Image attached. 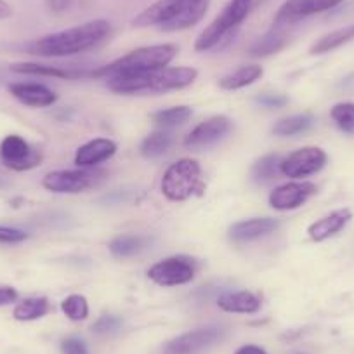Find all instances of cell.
Segmentation results:
<instances>
[{
	"instance_id": "1f68e13d",
	"label": "cell",
	"mask_w": 354,
	"mask_h": 354,
	"mask_svg": "<svg viewBox=\"0 0 354 354\" xmlns=\"http://www.w3.org/2000/svg\"><path fill=\"white\" fill-rule=\"evenodd\" d=\"M344 0H304L302 6V18H309V16L319 15V12H326L330 9H335L342 4Z\"/></svg>"
},
{
	"instance_id": "5b68a950",
	"label": "cell",
	"mask_w": 354,
	"mask_h": 354,
	"mask_svg": "<svg viewBox=\"0 0 354 354\" xmlns=\"http://www.w3.org/2000/svg\"><path fill=\"white\" fill-rule=\"evenodd\" d=\"M202 189V167L196 160H177L162 177V193L170 202H185Z\"/></svg>"
},
{
	"instance_id": "6da1fadb",
	"label": "cell",
	"mask_w": 354,
	"mask_h": 354,
	"mask_svg": "<svg viewBox=\"0 0 354 354\" xmlns=\"http://www.w3.org/2000/svg\"><path fill=\"white\" fill-rule=\"evenodd\" d=\"M110 23L106 19H93L73 28L49 33L28 46L30 54L42 57H66L85 53L103 42L110 35Z\"/></svg>"
},
{
	"instance_id": "3957f363",
	"label": "cell",
	"mask_w": 354,
	"mask_h": 354,
	"mask_svg": "<svg viewBox=\"0 0 354 354\" xmlns=\"http://www.w3.org/2000/svg\"><path fill=\"white\" fill-rule=\"evenodd\" d=\"M179 47L176 44H156V46L139 47L131 50L125 56L118 57L113 63L106 66L97 68L91 73L96 78H111V77H129V75H141L148 71H156L167 68L177 56Z\"/></svg>"
},
{
	"instance_id": "ffe728a7",
	"label": "cell",
	"mask_w": 354,
	"mask_h": 354,
	"mask_svg": "<svg viewBox=\"0 0 354 354\" xmlns=\"http://www.w3.org/2000/svg\"><path fill=\"white\" fill-rule=\"evenodd\" d=\"M264 75V70L259 64H248V66H240L238 70L231 71L230 75H224L219 80V87L224 91H238L247 85H252Z\"/></svg>"
},
{
	"instance_id": "7402d4cb",
	"label": "cell",
	"mask_w": 354,
	"mask_h": 354,
	"mask_svg": "<svg viewBox=\"0 0 354 354\" xmlns=\"http://www.w3.org/2000/svg\"><path fill=\"white\" fill-rule=\"evenodd\" d=\"M50 304L46 297H26L15 306L12 316L18 322H35L49 313Z\"/></svg>"
},
{
	"instance_id": "7c38bea8",
	"label": "cell",
	"mask_w": 354,
	"mask_h": 354,
	"mask_svg": "<svg viewBox=\"0 0 354 354\" xmlns=\"http://www.w3.org/2000/svg\"><path fill=\"white\" fill-rule=\"evenodd\" d=\"M315 193L316 186L309 181L285 183V185L274 188V192H271L270 205L274 210H280V212L295 210L304 205Z\"/></svg>"
},
{
	"instance_id": "8992f818",
	"label": "cell",
	"mask_w": 354,
	"mask_h": 354,
	"mask_svg": "<svg viewBox=\"0 0 354 354\" xmlns=\"http://www.w3.org/2000/svg\"><path fill=\"white\" fill-rule=\"evenodd\" d=\"M106 177V172L100 169L77 170H53L42 179V186L47 192L77 195L100 185Z\"/></svg>"
},
{
	"instance_id": "836d02e7",
	"label": "cell",
	"mask_w": 354,
	"mask_h": 354,
	"mask_svg": "<svg viewBox=\"0 0 354 354\" xmlns=\"http://www.w3.org/2000/svg\"><path fill=\"white\" fill-rule=\"evenodd\" d=\"M28 238V233H25L19 227L12 226H2L0 224V245H15L21 243Z\"/></svg>"
},
{
	"instance_id": "8d00e7d4",
	"label": "cell",
	"mask_w": 354,
	"mask_h": 354,
	"mask_svg": "<svg viewBox=\"0 0 354 354\" xmlns=\"http://www.w3.org/2000/svg\"><path fill=\"white\" fill-rule=\"evenodd\" d=\"M18 297H19V294L15 287H11V285L0 283V308H2V306L12 304V302L18 301Z\"/></svg>"
},
{
	"instance_id": "4dcf8cb0",
	"label": "cell",
	"mask_w": 354,
	"mask_h": 354,
	"mask_svg": "<svg viewBox=\"0 0 354 354\" xmlns=\"http://www.w3.org/2000/svg\"><path fill=\"white\" fill-rule=\"evenodd\" d=\"M330 117L337 127L346 134L354 136V103H339L330 110Z\"/></svg>"
},
{
	"instance_id": "277c9868",
	"label": "cell",
	"mask_w": 354,
	"mask_h": 354,
	"mask_svg": "<svg viewBox=\"0 0 354 354\" xmlns=\"http://www.w3.org/2000/svg\"><path fill=\"white\" fill-rule=\"evenodd\" d=\"M254 11L252 0H230L219 16L195 40V50L207 53L219 47Z\"/></svg>"
},
{
	"instance_id": "e0dca14e",
	"label": "cell",
	"mask_w": 354,
	"mask_h": 354,
	"mask_svg": "<svg viewBox=\"0 0 354 354\" xmlns=\"http://www.w3.org/2000/svg\"><path fill=\"white\" fill-rule=\"evenodd\" d=\"M209 6L210 0H186L176 18L170 19L160 30H163V32H183V30L192 28V26L198 25L205 18Z\"/></svg>"
},
{
	"instance_id": "74e56055",
	"label": "cell",
	"mask_w": 354,
	"mask_h": 354,
	"mask_svg": "<svg viewBox=\"0 0 354 354\" xmlns=\"http://www.w3.org/2000/svg\"><path fill=\"white\" fill-rule=\"evenodd\" d=\"M75 0H46L47 8L53 12H64L66 9L71 8Z\"/></svg>"
},
{
	"instance_id": "7a4b0ae2",
	"label": "cell",
	"mask_w": 354,
	"mask_h": 354,
	"mask_svg": "<svg viewBox=\"0 0 354 354\" xmlns=\"http://www.w3.org/2000/svg\"><path fill=\"white\" fill-rule=\"evenodd\" d=\"M198 77V71L189 66H174L162 68L156 71H148L141 75H129V77H111L106 78V85L110 91L125 96H136V94H162L169 91H179Z\"/></svg>"
},
{
	"instance_id": "f546056e",
	"label": "cell",
	"mask_w": 354,
	"mask_h": 354,
	"mask_svg": "<svg viewBox=\"0 0 354 354\" xmlns=\"http://www.w3.org/2000/svg\"><path fill=\"white\" fill-rule=\"evenodd\" d=\"M61 309L71 322H84L88 316V304L84 295L71 294L61 302Z\"/></svg>"
},
{
	"instance_id": "d6a6232c",
	"label": "cell",
	"mask_w": 354,
	"mask_h": 354,
	"mask_svg": "<svg viewBox=\"0 0 354 354\" xmlns=\"http://www.w3.org/2000/svg\"><path fill=\"white\" fill-rule=\"evenodd\" d=\"M122 326V319L118 316L113 315H103L96 319V323L93 325V332L96 335H111V333H117Z\"/></svg>"
},
{
	"instance_id": "d4e9b609",
	"label": "cell",
	"mask_w": 354,
	"mask_h": 354,
	"mask_svg": "<svg viewBox=\"0 0 354 354\" xmlns=\"http://www.w3.org/2000/svg\"><path fill=\"white\" fill-rule=\"evenodd\" d=\"M174 142V136L169 131H155L146 136L141 142V155L145 158H158L169 151Z\"/></svg>"
},
{
	"instance_id": "83f0119b",
	"label": "cell",
	"mask_w": 354,
	"mask_h": 354,
	"mask_svg": "<svg viewBox=\"0 0 354 354\" xmlns=\"http://www.w3.org/2000/svg\"><path fill=\"white\" fill-rule=\"evenodd\" d=\"M193 110L189 106H172L167 110L155 111L151 115V120L160 127H176L192 118Z\"/></svg>"
},
{
	"instance_id": "b9f144b4",
	"label": "cell",
	"mask_w": 354,
	"mask_h": 354,
	"mask_svg": "<svg viewBox=\"0 0 354 354\" xmlns=\"http://www.w3.org/2000/svg\"><path fill=\"white\" fill-rule=\"evenodd\" d=\"M290 354H308V353H302V351H294V353H290Z\"/></svg>"
},
{
	"instance_id": "8fae6325",
	"label": "cell",
	"mask_w": 354,
	"mask_h": 354,
	"mask_svg": "<svg viewBox=\"0 0 354 354\" xmlns=\"http://www.w3.org/2000/svg\"><path fill=\"white\" fill-rule=\"evenodd\" d=\"M231 131V120L224 115H216L200 122L185 139V146L189 149H202L216 145Z\"/></svg>"
},
{
	"instance_id": "9c48e42d",
	"label": "cell",
	"mask_w": 354,
	"mask_h": 354,
	"mask_svg": "<svg viewBox=\"0 0 354 354\" xmlns=\"http://www.w3.org/2000/svg\"><path fill=\"white\" fill-rule=\"evenodd\" d=\"M326 162H328V155L322 148L306 146L281 160L280 172L292 179H302V177L318 174L326 165Z\"/></svg>"
},
{
	"instance_id": "9a60e30c",
	"label": "cell",
	"mask_w": 354,
	"mask_h": 354,
	"mask_svg": "<svg viewBox=\"0 0 354 354\" xmlns=\"http://www.w3.org/2000/svg\"><path fill=\"white\" fill-rule=\"evenodd\" d=\"M9 93L19 103L30 108H47L57 101L56 93L44 84H25V82H18V84L9 85Z\"/></svg>"
},
{
	"instance_id": "ba28073f",
	"label": "cell",
	"mask_w": 354,
	"mask_h": 354,
	"mask_svg": "<svg viewBox=\"0 0 354 354\" xmlns=\"http://www.w3.org/2000/svg\"><path fill=\"white\" fill-rule=\"evenodd\" d=\"M0 160L8 169L25 172L42 163V153L30 146L21 136L11 134L6 136L0 142Z\"/></svg>"
},
{
	"instance_id": "ac0fdd59",
	"label": "cell",
	"mask_w": 354,
	"mask_h": 354,
	"mask_svg": "<svg viewBox=\"0 0 354 354\" xmlns=\"http://www.w3.org/2000/svg\"><path fill=\"white\" fill-rule=\"evenodd\" d=\"M351 217H353V214H351L349 209L335 210V212L315 221V223L308 227L309 238H311L313 241L328 240V238L335 236L337 233H340V231L347 226Z\"/></svg>"
},
{
	"instance_id": "5bb4252c",
	"label": "cell",
	"mask_w": 354,
	"mask_h": 354,
	"mask_svg": "<svg viewBox=\"0 0 354 354\" xmlns=\"http://www.w3.org/2000/svg\"><path fill=\"white\" fill-rule=\"evenodd\" d=\"M117 153V142L111 139L97 138L85 142L75 153V163L80 169H94L100 163L106 162Z\"/></svg>"
},
{
	"instance_id": "52a82bcc",
	"label": "cell",
	"mask_w": 354,
	"mask_h": 354,
	"mask_svg": "<svg viewBox=\"0 0 354 354\" xmlns=\"http://www.w3.org/2000/svg\"><path fill=\"white\" fill-rule=\"evenodd\" d=\"M196 262L186 255H172L158 261L148 270V278L160 287L186 285L195 278Z\"/></svg>"
},
{
	"instance_id": "cb8c5ba5",
	"label": "cell",
	"mask_w": 354,
	"mask_h": 354,
	"mask_svg": "<svg viewBox=\"0 0 354 354\" xmlns=\"http://www.w3.org/2000/svg\"><path fill=\"white\" fill-rule=\"evenodd\" d=\"M11 70L15 73L21 75H40V77H56V78H77L88 73H75V71L63 70L59 66H47L39 63H15L11 64Z\"/></svg>"
},
{
	"instance_id": "484cf974",
	"label": "cell",
	"mask_w": 354,
	"mask_h": 354,
	"mask_svg": "<svg viewBox=\"0 0 354 354\" xmlns=\"http://www.w3.org/2000/svg\"><path fill=\"white\" fill-rule=\"evenodd\" d=\"M315 124V117L309 113L302 115H292V117L281 118L274 124L273 134L281 136V138H287V136H297L306 132L308 129L313 127Z\"/></svg>"
},
{
	"instance_id": "d590c367",
	"label": "cell",
	"mask_w": 354,
	"mask_h": 354,
	"mask_svg": "<svg viewBox=\"0 0 354 354\" xmlns=\"http://www.w3.org/2000/svg\"><path fill=\"white\" fill-rule=\"evenodd\" d=\"M257 103L264 108H271V110H278L288 104V97L283 94H261L257 97Z\"/></svg>"
},
{
	"instance_id": "44dd1931",
	"label": "cell",
	"mask_w": 354,
	"mask_h": 354,
	"mask_svg": "<svg viewBox=\"0 0 354 354\" xmlns=\"http://www.w3.org/2000/svg\"><path fill=\"white\" fill-rule=\"evenodd\" d=\"M285 30L287 28H278V26H273L270 32L266 33V35H262L261 39L250 47V50H248L250 56L266 57L283 49L285 44L288 42V37Z\"/></svg>"
},
{
	"instance_id": "603a6c76",
	"label": "cell",
	"mask_w": 354,
	"mask_h": 354,
	"mask_svg": "<svg viewBox=\"0 0 354 354\" xmlns=\"http://www.w3.org/2000/svg\"><path fill=\"white\" fill-rule=\"evenodd\" d=\"M354 40V25L344 26V28L335 30V32L326 33L325 37L316 40L311 47V54H325L330 50H335L339 47L346 46L347 42Z\"/></svg>"
},
{
	"instance_id": "f35d334b",
	"label": "cell",
	"mask_w": 354,
	"mask_h": 354,
	"mask_svg": "<svg viewBox=\"0 0 354 354\" xmlns=\"http://www.w3.org/2000/svg\"><path fill=\"white\" fill-rule=\"evenodd\" d=\"M234 354H268V353H266L262 347L254 346V344H247V346H241Z\"/></svg>"
},
{
	"instance_id": "f1b7e54d",
	"label": "cell",
	"mask_w": 354,
	"mask_h": 354,
	"mask_svg": "<svg viewBox=\"0 0 354 354\" xmlns=\"http://www.w3.org/2000/svg\"><path fill=\"white\" fill-rule=\"evenodd\" d=\"M280 163L281 158L278 153L262 156V158L255 163L254 169H252V177H254L257 183L271 181L273 177H277V172L280 170Z\"/></svg>"
},
{
	"instance_id": "d6986e66",
	"label": "cell",
	"mask_w": 354,
	"mask_h": 354,
	"mask_svg": "<svg viewBox=\"0 0 354 354\" xmlns=\"http://www.w3.org/2000/svg\"><path fill=\"white\" fill-rule=\"evenodd\" d=\"M217 306L226 313H241V315H254L261 309V299L248 290L226 292L217 299Z\"/></svg>"
},
{
	"instance_id": "4fadbf2b",
	"label": "cell",
	"mask_w": 354,
	"mask_h": 354,
	"mask_svg": "<svg viewBox=\"0 0 354 354\" xmlns=\"http://www.w3.org/2000/svg\"><path fill=\"white\" fill-rule=\"evenodd\" d=\"M185 2L186 0H156L132 19V25L136 28H149V26L162 28L170 19L176 18L177 12L181 11L183 6H185Z\"/></svg>"
},
{
	"instance_id": "e575fe53",
	"label": "cell",
	"mask_w": 354,
	"mask_h": 354,
	"mask_svg": "<svg viewBox=\"0 0 354 354\" xmlns=\"http://www.w3.org/2000/svg\"><path fill=\"white\" fill-rule=\"evenodd\" d=\"M61 353L63 354H88L87 344L78 337H66L61 340Z\"/></svg>"
},
{
	"instance_id": "30bf717a",
	"label": "cell",
	"mask_w": 354,
	"mask_h": 354,
	"mask_svg": "<svg viewBox=\"0 0 354 354\" xmlns=\"http://www.w3.org/2000/svg\"><path fill=\"white\" fill-rule=\"evenodd\" d=\"M223 335L224 330L219 326H203V328L192 330L169 340L162 354H198L219 342Z\"/></svg>"
},
{
	"instance_id": "ab89813d",
	"label": "cell",
	"mask_w": 354,
	"mask_h": 354,
	"mask_svg": "<svg viewBox=\"0 0 354 354\" xmlns=\"http://www.w3.org/2000/svg\"><path fill=\"white\" fill-rule=\"evenodd\" d=\"M12 8L11 4H8L6 0H0V19H9L12 16Z\"/></svg>"
},
{
	"instance_id": "60d3db41",
	"label": "cell",
	"mask_w": 354,
	"mask_h": 354,
	"mask_svg": "<svg viewBox=\"0 0 354 354\" xmlns=\"http://www.w3.org/2000/svg\"><path fill=\"white\" fill-rule=\"evenodd\" d=\"M252 2H254V9H257L259 6L266 4V2H268V0H252Z\"/></svg>"
},
{
	"instance_id": "4316f807",
	"label": "cell",
	"mask_w": 354,
	"mask_h": 354,
	"mask_svg": "<svg viewBox=\"0 0 354 354\" xmlns=\"http://www.w3.org/2000/svg\"><path fill=\"white\" fill-rule=\"evenodd\" d=\"M146 247V240L139 234H120L110 243V252L118 259L138 255Z\"/></svg>"
},
{
	"instance_id": "2e32d148",
	"label": "cell",
	"mask_w": 354,
	"mask_h": 354,
	"mask_svg": "<svg viewBox=\"0 0 354 354\" xmlns=\"http://www.w3.org/2000/svg\"><path fill=\"white\" fill-rule=\"evenodd\" d=\"M278 226H280V223L277 219H271V217L245 219L230 227V238L234 243H247V241H254L262 236H268Z\"/></svg>"
}]
</instances>
